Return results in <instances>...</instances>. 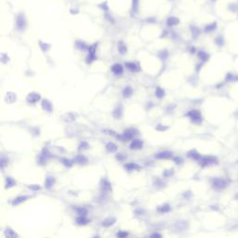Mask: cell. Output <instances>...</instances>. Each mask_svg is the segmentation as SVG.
<instances>
[{"mask_svg":"<svg viewBox=\"0 0 238 238\" xmlns=\"http://www.w3.org/2000/svg\"><path fill=\"white\" fill-rule=\"evenodd\" d=\"M161 127H163V126H161ZM167 128H168V127H160V126H157V127H156V129H157V130H161V131L166 130Z\"/></svg>","mask_w":238,"mask_h":238,"instance_id":"34","label":"cell"},{"mask_svg":"<svg viewBox=\"0 0 238 238\" xmlns=\"http://www.w3.org/2000/svg\"><path fill=\"white\" fill-rule=\"evenodd\" d=\"M118 49H119V52H120L121 54H125L127 52V48L126 46L123 44V43H120L119 44V46H118Z\"/></svg>","mask_w":238,"mask_h":238,"instance_id":"26","label":"cell"},{"mask_svg":"<svg viewBox=\"0 0 238 238\" xmlns=\"http://www.w3.org/2000/svg\"><path fill=\"white\" fill-rule=\"evenodd\" d=\"M155 95H156L157 98L161 99V98H163L164 96H165V91H164V89H163V88H161V87H157V88H156V90H155Z\"/></svg>","mask_w":238,"mask_h":238,"instance_id":"22","label":"cell"},{"mask_svg":"<svg viewBox=\"0 0 238 238\" xmlns=\"http://www.w3.org/2000/svg\"><path fill=\"white\" fill-rule=\"evenodd\" d=\"M76 212L79 216H87V210L84 207H77Z\"/></svg>","mask_w":238,"mask_h":238,"instance_id":"24","label":"cell"},{"mask_svg":"<svg viewBox=\"0 0 238 238\" xmlns=\"http://www.w3.org/2000/svg\"><path fill=\"white\" fill-rule=\"evenodd\" d=\"M40 94L36 93V92H32V93H30L28 96H27V101L29 103H36L39 100H40Z\"/></svg>","mask_w":238,"mask_h":238,"instance_id":"2","label":"cell"},{"mask_svg":"<svg viewBox=\"0 0 238 238\" xmlns=\"http://www.w3.org/2000/svg\"><path fill=\"white\" fill-rule=\"evenodd\" d=\"M125 168H126L128 171H135V170H139V169H140V167L137 165V164H134V163L127 164V165L125 166Z\"/></svg>","mask_w":238,"mask_h":238,"instance_id":"11","label":"cell"},{"mask_svg":"<svg viewBox=\"0 0 238 238\" xmlns=\"http://www.w3.org/2000/svg\"><path fill=\"white\" fill-rule=\"evenodd\" d=\"M123 67H122V65L121 64H118V63H116V64H114L113 66H112V72L114 73V74H121L122 73H123Z\"/></svg>","mask_w":238,"mask_h":238,"instance_id":"6","label":"cell"},{"mask_svg":"<svg viewBox=\"0 0 238 238\" xmlns=\"http://www.w3.org/2000/svg\"><path fill=\"white\" fill-rule=\"evenodd\" d=\"M187 115L190 116L193 121H196V120H198V119H200V113L198 111H196V110L191 111Z\"/></svg>","mask_w":238,"mask_h":238,"instance_id":"8","label":"cell"},{"mask_svg":"<svg viewBox=\"0 0 238 238\" xmlns=\"http://www.w3.org/2000/svg\"><path fill=\"white\" fill-rule=\"evenodd\" d=\"M5 235L9 237V238H13V237H17L18 236V234L15 233L13 230H11V229H7L5 231Z\"/></svg>","mask_w":238,"mask_h":238,"instance_id":"19","label":"cell"},{"mask_svg":"<svg viewBox=\"0 0 238 238\" xmlns=\"http://www.w3.org/2000/svg\"><path fill=\"white\" fill-rule=\"evenodd\" d=\"M188 155H189V157H191V158H195V159H197V158L199 157V155L196 154L195 151H191V152L188 154Z\"/></svg>","mask_w":238,"mask_h":238,"instance_id":"27","label":"cell"},{"mask_svg":"<svg viewBox=\"0 0 238 238\" xmlns=\"http://www.w3.org/2000/svg\"><path fill=\"white\" fill-rule=\"evenodd\" d=\"M158 159H168L172 157V154L170 152H162L158 155H156L155 156Z\"/></svg>","mask_w":238,"mask_h":238,"instance_id":"7","label":"cell"},{"mask_svg":"<svg viewBox=\"0 0 238 238\" xmlns=\"http://www.w3.org/2000/svg\"><path fill=\"white\" fill-rule=\"evenodd\" d=\"M126 66H127L129 70L134 71V72H137V71L140 70V68L138 67V65H137L136 63H126Z\"/></svg>","mask_w":238,"mask_h":238,"instance_id":"15","label":"cell"},{"mask_svg":"<svg viewBox=\"0 0 238 238\" xmlns=\"http://www.w3.org/2000/svg\"><path fill=\"white\" fill-rule=\"evenodd\" d=\"M15 184H16V182H15L12 178H7L6 180V188H10V187H13Z\"/></svg>","mask_w":238,"mask_h":238,"instance_id":"20","label":"cell"},{"mask_svg":"<svg viewBox=\"0 0 238 238\" xmlns=\"http://www.w3.org/2000/svg\"><path fill=\"white\" fill-rule=\"evenodd\" d=\"M101 185H102V188L104 190H111V184L106 180H102L101 181Z\"/></svg>","mask_w":238,"mask_h":238,"instance_id":"25","label":"cell"},{"mask_svg":"<svg viewBox=\"0 0 238 238\" xmlns=\"http://www.w3.org/2000/svg\"><path fill=\"white\" fill-rule=\"evenodd\" d=\"M54 182H55V178L53 177H48L46 178V182H45V185H46V187L49 189L54 184Z\"/></svg>","mask_w":238,"mask_h":238,"instance_id":"14","label":"cell"},{"mask_svg":"<svg viewBox=\"0 0 238 238\" xmlns=\"http://www.w3.org/2000/svg\"><path fill=\"white\" fill-rule=\"evenodd\" d=\"M142 145H143V143H142L141 141H140V140H134V141L131 142V144H130V148L133 149V150H139V149H141V148L142 147Z\"/></svg>","mask_w":238,"mask_h":238,"instance_id":"4","label":"cell"},{"mask_svg":"<svg viewBox=\"0 0 238 238\" xmlns=\"http://www.w3.org/2000/svg\"><path fill=\"white\" fill-rule=\"evenodd\" d=\"M115 222V219L114 218H108L106 219H104L102 221V226L103 227H110L112 226L114 223Z\"/></svg>","mask_w":238,"mask_h":238,"instance_id":"10","label":"cell"},{"mask_svg":"<svg viewBox=\"0 0 238 238\" xmlns=\"http://www.w3.org/2000/svg\"><path fill=\"white\" fill-rule=\"evenodd\" d=\"M126 236H127V233H126V232H119V233H117V237L124 238V237H126Z\"/></svg>","mask_w":238,"mask_h":238,"instance_id":"29","label":"cell"},{"mask_svg":"<svg viewBox=\"0 0 238 238\" xmlns=\"http://www.w3.org/2000/svg\"><path fill=\"white\" fill-rule=\"evenodd\" d=\"M133 93V89L131 87H126L124 89H123V96L125 98H128L132 95Z\"/></svg>","mask_w":238,"mask_h":238,"instance_id":"12","label":"cell"},{"mask_svg":"<svg viewBox=\"0 0 238 238\" xmlns=\"http://www.w3.org/2000/svg\"><path fill=\"white\" fill-rule=\"evenodd\" d=\"M88 219L86 218V216H79L77 219H76V223L79 225H85L87 223H88Z\"/></svg>","mask_w":238,"mask_h":238,"instance_id":"13","label":"cell"},{"mask_svg":"<svg viewBox=\"0 0 238 238\" xmlns=\"http://www.w3.org/2000/svg\"><path fill=\"white\" fill-rule=\"evenodd\" d=\"M63 163H64V165H65V166H68V167H71L72 164H73V161H71V160H66V159H64V160H63Z\"/></svg>","mask_w":238,"mask_h":238,"instance_id":"31","label":"cell"},{"mask_svg":"<svg viewBox=\"0 0 238 238\" xmlns=\"http://www.w3.org/2000/svg\"><path fill=\"white\" fill-rule=\"evenodd\" d=\"M5 100H6V101L8 103H13V102L16 101L17 96H16V94L13 93V92H8V93H7Z\"/></svg>","mask_w":238,"mask_h":238,"instance_id":"5","label":"cell"},{"mask_svg":"<svg viewBox=\"0 0 238 238\" xmlns=\"http://www.w3.org/2000/svg\"><path fill=\"white\" fill-rule=\"evenodd\" d=\"M157 210L161 213H166V212H168L170 210V206L168 205H163V206H161L157 208Z\"/></svg>","mask_w":238,"mask_h":238,"instance_id":"17","label":"cell"},{"mask_svg":"<svg viewBox=\"0 0 238 238\" xmlns=\"http://www.w3.org/2000/svg\"><path fill=\"white\" fill-rule=\"evenodd\" d=\"M138 131L136 130V129H133V128H131V129H127V130H126L121 136H118L117 137V139L118 140H121V141H128V140H131L133 137H134V135H136V133H137Z\"/></svg>","mask_w":238,"mask_h":238,"instance_id":"1","label":"cell"},{"mask_svg":"<svg viewBox=\"0 0 238 238\" xmlns=\"http://www.w3.org/2000/svg\"><path fill=\"white\" fill-rule=\"evenodd\" d=\"M88 147V145H87V142H82L81 144H80V146H79V149L80 150H86V149Z\"/></svg>","mask_w":238,"mask_h":238,"instance_id":"28","label":"cell"},{"mask_svg":"<svg viewBox=\"0 0 238 238\" xmlns=\"http://www.w3.org/2000/svg\"><path fill=\"white\" fill-rule=\"evenodd\" d=\"M42 108L47 112H52V110H53L52 104L48 100H44L42 101Z\"/></svg>","mask_w":238,"mask_h":238,"instance_id":"3","label":"cell"},{"mask_svg":"<svg viewBox=\"0 0 238 238\" xmlns=\"http://www.w3.org/2000/svg\"><path fill=\"white\" fill-rule=\"evenodd\" d=\"M173 174V170L172 169H169V170H166L165 172H164V176H166V177H169Z\"/></svg>","mask_w":238,"mask_h":238,"instance_id":"30","label":"cell"},{"mask_svg":"<svg viewBox=\"0 0 238 238\" xmlns=\"http://www.w3.org/2000/svg\"><path fill=\"white\" fill-rule=\"evenodd\" d=\"M151 236H152V237H161L162 235L159 234V233H154V234H152Z\"/></svg>","mask_w":238,"mask_h":238,"instance_id":"35","label":"cell"},{"mask_svg":"<svg viewBox=\"0 0 238 238\" xmlns=\"http://www.w3.org/2000/svg\"><path fill=\"white\" fill-rule=\"evenodd\" d=\"M28 198H29V196H27V195L19 196V197L15 198V199L13 200V202H12V205H13V206H17V205H19V204H21V203H22V202L26 201Z\"/></svg>","mask_w":238,"mask_h":238,"instance_id":"9","label":"cell"},{"mask_svg":"<svg viewBox=\"0 0 238 238\" xmlns=\"http://www.w3.org/2000/svg\"><path fill=\"white\" fill-rule=\"evenodd\" d=\"M76 115L74 114H73V113H68L67 114H65L64 120H65V121H68V122L73 121V120H76Z\"/></svg>","mask_w":238,"mask_h":238,"instance_id":"21","label":"cell"},{"mask_svg":"<svg viewBox=\"0 0 238 238\" xmlns=\"http://www.w3.org/2000/svg\"><path fill=\"white\" fill-rule=\"evenodd\" d=\"M106 149H107V151H108V152H110V153H114V152H115V151L117 150V146H116L114 143L110 142V143H108V144L106 145Z\"/></svg>","mask_w":238,"mask_h":238,"instance_id":"18","label":"cell"},{"mask_svg":"<svg viewBox=\"0 0 238 238\" xmlns=\"http://www.w3.org/2000/svg\"><path fill=\"white\" fill-rule=\"evenodd\" d=\"M116 158H117L118 160H120V161H123L126 157H125L123 155H116Z\"/></svg>","mask_w":238,"mask_h":238,"instance_id":"33","label":"cell"},{"mask_svg":"<svg viewBox=\"0 0 238 238\" xmlns=\"http://www.w3.org/2000/svg\"><path fill=\"white\" fill-rule=\"evenodd\" d=\"M29 188L32 190H35V191H37L40 189V186L39 185H31V186H29Z\"/></svg>","mask_w":238,"mask_h":238,"instance_id":"32","label":"cell"},{"mask_svg":"<svg viewBox=\"0 0 238 238\" xmlns=\"http://www.w3.org/2000/svg\"><path fill=\"white\" fill-rule=\"evenodd\" d=\"M74 161H76V163H78V164H86L87 162V159L84 155H77L76 158H74Z\"/></svg>","mask_w":238,"mask_h":238,"instance_id":"16","label":"cell"},{"mask_svg":"<svg viewBox=\"0 0 238 238\" xmlns=\"http://www.w3.org/2000/svg\"><path fill=\"white\" fill-rule=\"evenodd\" d=\"M114 116L115 118H120L122 115V108L121 107H117L114 111Z\"/></svg>","mask_w":238,"mask_h":238,"instance_id":"23","label":"cell"}]
</instances>
